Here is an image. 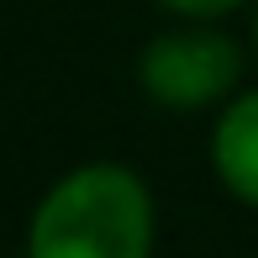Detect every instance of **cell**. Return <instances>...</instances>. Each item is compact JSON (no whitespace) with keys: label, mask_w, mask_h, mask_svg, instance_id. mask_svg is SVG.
Returning <instances> with one entry per match:
<instances>
[{"label":"cell","mask_w":258,"mask_h":258,"mask_svg":"<svg viewBox=\"0 0 258 258\" xmlns=\"http://www.w3.org/2000/svg\"><path fill=\"white\" fill-rule=\"evenodd\" d=\"M158 201L132 163L95 158L58 174L27 221V258H153Z\"/></svg>","instance_id":"6da1fadb"},{"label":"cell","mask_w":258,"mask_h":258,"mask_svg":"<svg viewBox=\"0 0 258 258\" xmlns=\"http://www.w3.org/2000/svg\"><path fill=\"white\" fill-rule=\"evenodd\" d=\"M242 42L216 21H179L137 53V85L163 111H221L242 90Z\"/></svg>","instance_id":"7a4b0ae2"},{"label":"cell","mask_w":258,"mask_h":258,"mask_svg":"<svg viewBox=\"0 0 258 258\" xmlns=\"http://www.w3.org/2000/svg\"><path fill=\"white\" fill-rule=\"evenodd\" d=\"M211 169L232 201L258 211V90H237L211 126Z\"/></svg>","instance_id":"3957f363"},{"label":"cell","mask_w":258,"mask_h":258,"mask_svg":"<svg viewBox=\"0 0 258 258\" xmlns=\"http://www.w3.org/2000/svg\"><path fill=\"white\" fill-rule=\"evenodd\" d=\"M153 6L174 11L179 21H221V16H232V11H242L248 0H153Z\"/></svg>","instance_id":"277c9868"},{"label":"cell","mask_w":258,"mask_h":258,"mask_svg":"<svg viewBox=\"0 0 258 258\" xmlns=\"http://www.w3.org/2000/svg\"><path fill=\"white\" fill-rule=\"evenodd\" d=\"M253 48H258V0H253Z\"/></svg>","instance_id":"5b68a950"}]
</instances>
